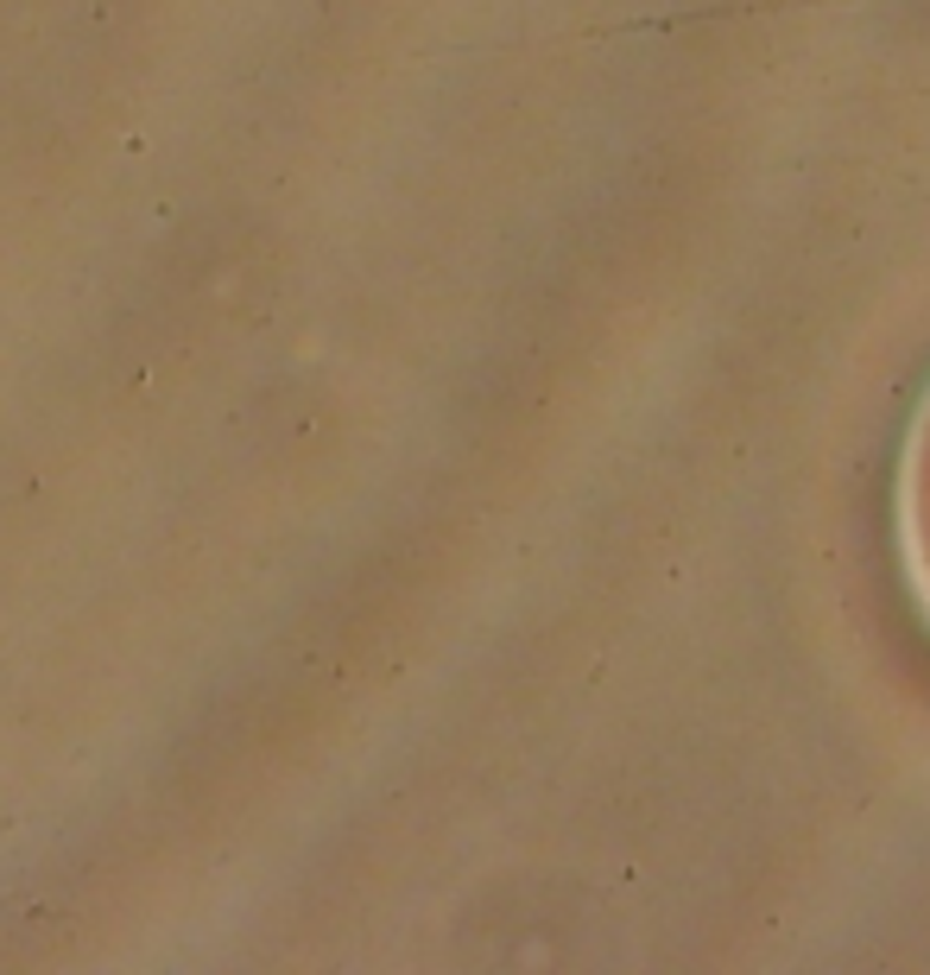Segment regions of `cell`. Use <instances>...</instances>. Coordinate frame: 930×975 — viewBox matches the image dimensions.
<instances>
[{"label":"cell","mask_w":930,"mask_h":975,"mask_svg":"<svg viewBox=\"0 0 930 975\" xmlns=\"http://www.w3.org/2000/svg\"><path fill=\"white\" fill-rule=\"evenodd\" d=\"M899 558H906L911 595L930 615V393L906 437V462H899Z\"/></svg>","instance_id":"1"}]
</instances>
